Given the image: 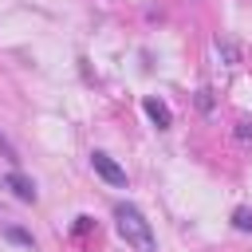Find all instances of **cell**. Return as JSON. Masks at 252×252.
<instances>
[{
	"label": "cell",
	"instance_id": "cell-1",
	"mask_svg": "<svg viewBox=\"0 0 252 252\" xmlns=\"http://www.w3.org/2000/svg\"><path fill=\"white\" fill-rule=\"evenodd\" d=\"M114 220H118V232L126 244H134L138 252H154V232H150V220L134 209V205H114Z\"/></svg>",
	"mask_w": 252,
	"mask_h": 252
},
{
	"label": "cell",
	"instance_id": "cell-2",
	"mask_svg": "<svg viewBox=\"0 0 252 252\" xmlns=\"http://www.w3.org/2000/svg\"><path fill=\"white\" fill-rule=\"evenodd\" d=\"M91 165H94V173L102 177V181H110V185H126V169L110 158V154H102V150H94L91 154Z\"/></svg>",
	"mask_w": 252,
	"mask_h": 252
},
{
	"label": "cell",
	"instance_id": "cell-3",
	"mask_svg": "<svg viewBox=\"0 0 252 252\" xmlns=\"http://www.w3.org/2000/svg\"><path fill=\"white\" fill-rule=\"evenodd\" d=\"M142 110H146V114H150V122H158L161 130L173 122V118H169V106H165L161 98H146V102H142Z\"/></svg>",
	"mask_w": 252,
	"mask_h": 252
},
{
	"label": "cell",
	"instance_id": "cell-4",
	"mask_svg": "<svg viewBox=\"0 0 252 252\" xmlns=\"http://www.w3.org/2000/svg\"><path fill=\"white\" fill-rule=\"evenodd\" d=\"M8 189H12L20 201H35V185H32L24 173H8Z\"/></svg>",
	"mask_w": 252,
	"mask_h": 252
},
{
	"label": "cell",
	"instance_id": "cell-5",
	"mask_svg": "<svg viewBox=\"0 0 252 252\" xmlns=\"http://www.w3.org/2000/svg\"><path fill=\"white\" fill-rule=\"evenodd\" d=\"M232 224H236L240 232H252V209H236V213H232Z\"/></svg>",
	"mask_w": 252,
	"mask_h": 252
},
{
	"label": "cell",
	"instance_id": "cell-6",
	"mask_svg": "<svg viewBox=\"0 0 252 252\" xmlns=\"http://www.w3.org/2000/svg\"><path fill=\"white\" fill-rule=\"evenodd\" d=\"M0 154H4V158H8V161H12V165H16V161H20V150H16V146H12V142H8V138H4V130H0Z\"/></svg>",
	"mask_w": 252,
	"mask_h": 252
},
{
	"label": "cell",
	"instance_id": "cell-7",
	"mask_svg": "<svg viewBox=\"0 0 252 252\" xmlns=\"http://www.w3.org/2000/svg\"><path fill=\"white\" fill-rule=\"evenodd\" d=\"M8 240H16V244H32V236L20 232V228H8Z\"/></svg>",
	"mask_w": 252,
	"mask_h": 252
}]
</instances>
